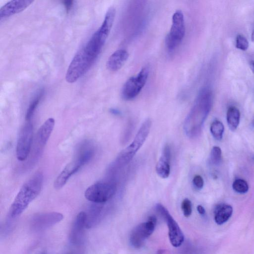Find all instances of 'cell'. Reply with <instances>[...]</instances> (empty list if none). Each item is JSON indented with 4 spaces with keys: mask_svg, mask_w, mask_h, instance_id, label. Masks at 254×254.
<instances>
[{
    "mask_svg": "<svg viewBox=\"0 0 254 254\" xmlns=\"http://www.w3.org/2000/svg\"><path fill=\"white\" fill-rule=\"evenodd\" d=\"M227 122L228 126L232 131L235 130L239 126L240 119V113L238 108L231 106L227 112Z\"/></svg>",
    "mask_w": 254,
    "mask_h": 254,
    "instance_id": "obj_19",
    "label": "cell"
},
{
    "mask_svg": "<svg viewBox=\"0 0 254 254\" xmlns=\"http://www.w3.org/2000/svg\"><path fill=\"white\" fill-rule=\"evenodd\" d=\"M129 55L125 49H119L114 52L109 58L107 68L110 71H116L119 70L127 61Z\"/></svg>",
    "mask_w": 254,
    "mask_h": 254,
    "instance_id": "obj_16",
    "label": "cell"
},
{
    "mask_svg": "<svg viewBox=\"0 0 254 254\" xmlns=\"http://www.w3.org/2000/svg\"><path fill=\"white\" fill-rule=\"evenodd\" d=\"M233 190L239 193H246L249 190V185L247 182L242 179L235 180L232 184Z\"/></svg>",
    "mask_w": 254,
    "mask_h": 254,
    "instance_id": "obj_22",
    "label": "cell"
},
{
    "mask_svg": "<svg viewBox=\"0 0 254 254\" xmlns=\"http://www.w3.org/2000/svg\"><path fill=\"white\" fill-rule=\"evenodd\" d=\"M55 126V120L52 118L47 119L39 128L35 140L33 148L35 157L39 156L46 144Z\"/></svg>",
    "mask_w": 254,
    "mask_h": 254,
    "instance_id": "obj_13",
    "label": "cell"
},
{
    "mask_svg": "<svg viewBox=\"0 0 254 254\" xmlns=\"http://www.w3.org/2000/svg\"><path fill=\"white\" fill-rule=\"evenodd\" d=\"M43 95V90H41L36 97L30 103L26 113L25 120L26 121H30Z\"/></svg>",
    "mask_w": 254,
    "mask_h": 254,
    "instance_id": "obj_21",
    "label": "cell"
},
{
    "mask_svg": "<svg viewBox=\"0 0 254 254\" xmlns=\"http://www.w3.org/2000/svg\"><path fill=\"white\" fill-rule=\"evenodd\" d=\"M46 254V253H45V252H43V253H41V254Z\"/></svg>",
    "mask_w": 254,
    "mask_h": 254,
    "instance_id": "obj_32",
    "label": "cell"
},
{
    "mask_svg": "<svg viewBox=\"0 0 254 254\" xmlns=\"http://www.w3.org/2000/svg\"><path fill=\"white\" fill-rule=\"evenodd\" d=\"M116 185L111 182H99L89 186L84 193L85 198L95 203L107 201L115 194Z\"/></svg>",
    "mask_w": 254,
    "mask_h": 254,
    "instance_id": "obj_6",
    "label": "cell"
},
{
    "mask_svg": "<svg viewBox=\"0 0 254 254\" xmlns=\"http://www.w3.org/2000/svg\"><path fill=\"white\" fill-rule=\"evenodd\" d=\"M151 127V120L146 119L139 129L133 141L119 154L116 162L120 166L127 164L135 155L146 140Z\"/></svg>",
    "mask_w": 254,
    "mask_h": 254,
    "instance_id": "obj_4",
    "label": "cell"
},
{
    "mask_svg": "<svg viewBox=\"0 0 254 254\" xmlns=\"http://www.w3.org/2000/svg\"><path fill=\"white\" fill-rule=\"evenodd\" d=\"M192 183L195 187L198 189H202L204 185L203 179L202 177L199 175H196L194 176Z\"/></svg>",
    "mask_w": 254,
    "mask_h": 254,
    "instance_id": "obj_26",
    "label": "cell"
},
{
    "mask_svg": "<svg viewBox=\"0 0 254 254\" xmlns=\"http://www.w3.org/2000/svg\"><path fill=\"white\" fill-rule=\"evenodd\" d=\"M96 60L83 47L75 55L68 66L65 74L66 81L70 83L76 81L88 71Z\"/></svg>",
    "mask_w": 254,
    "mask_h": 254,
    "instance_id": "obj_3",
    "label": "cell"
},
{
    "mask_svg": "<svg viewBox=\"0 0 254 254\" xmlns=\"http://www.w3.org/2000/svg\"><path fill=\"white\" fill-rule=\"evenodd\" d=\"M251 39L253 42H254V25L253 28L252 35H251Z\"/></svg>",
    "mask_w": 254,
    "mask_h": 254,
    "instance_id": "obj_31",
    "label": "cell"
},
{
    "mask_svg": "<svg viewBox=\"0 0 254 254\" xmlns=\"http://www.w3.org/2000/svg\"><path fill=\"white\" fill-rule=\"evenodd\" d=\"M212 99V93L208 88H204L199 92L184 122V130L189 137L193 138L199 134L211 108Z\"/></svg>",
    "mask_w": 254,
    "mask_h": 254,
    "instance_id": "obj_1",
    "label": "cell"
},
{
    "mask_svg": "<svg viewBox=\"0 0 254 254\" xmlns=\"http://www.w3.org/2000/svg\"><path fill=\"white\" fill-rule=\"evenodd\" d=\"M110 112L114 115H119L120 114V111L115 109H111Z\"/></svg>",
    "mask_w": 254,
    "mask_h": 254,
    "instance_id": "obj_29",
    "label": "cell"
},
{
    "mask_svg": "<svg viewBox=\"0 0 254 254\" xmlns=\"http://www.w3.org/2000/svg\"><path fill=\"white\" fill-rule=\"evenodd\" d=\"M63 218V215L57 212L37 214L31 219V226L36 230H44L60 222Z\"/></svg>",
    "mask_w": 254,
    "mask_h": 254,
    "instance_id": "obj_12",
    "label": "cell"
},
{
    "mask_svg": "<svg viewBox=\"0 0 254 254\" xmlns=\"http://www.w3.org/2000/svg\"><path fill=\"white\" fill-rule=\"evenodd\" d=\"M221 150L218 146H214L211 151L210 160L212 164L218 165L221 160Z\"/></svg>",
    "mask_w": 254,
    "mask_h": 254,
    "instance_id": "obj_23",
    "label": "cell"
},
{
    "mask_svg": "<svg viewBox=\"0 0 254 254\" xmlns=\"http://www.w3.org/2000/svg\"><path fill=\"white\" fill-rule=\"evenodd\" d=\"M149 74L148 67L144 66L135 76L128 79L122 90V96L127 100L135 98L145 85Z\"/></svg>",
    "mask_w": 254,
    "mask_h": 254,
    "instance_id": "obj_8",
    "label": "cell"
},
{
    "mask_svg": "<svg viewBox=\"0 0 254 254\" xmlns=\"http://www.w3.org/2000/svg\"><path fill=\"white\" fill-rule=\"evenodd\" d=\"M171 151L170 146L166 144L162 155L156 166V171L158 175L162 178H167L170 174V161Z\"/></svg>",
    "mask_w": 254,
    "mask_h": 254,
    "instance_id": "obj_15",
    "label": "cell"
},
{
    "mask_svg": "<svg viewBox=\"0 0 254 254\" xmlns=\"http://www.w3.org/2000/svg\"><path fill=\"white\" fill-rule=\"evenodd\" d=\"M86 221L87 214L85 212L81 211L76 216L70 233V240L72 243H79L81 240Z\"/></svg>",
    "mask_w": 254,
    "mask_h": 254,
    "instance_id": "obj_17",
    "label": "cell"
},
{
    "mask_svg": "<svg viewBox=\"0 0 254 254\" xmlns=\"http://www.w3.org/2000/svg\"><path fill=\"white\" fill-rule=\"evenodd\" d=\"M185 34L184 14L180 10L175 12L170 31L165 40L166 46L170 51L174 50L181 43Z\"/></svg>",
    "mask_w": 254,
    "mask_h": 254,
    "instance_id": "obj_7",
    "label": "cell"
},
{
    "mask_svg": "<svg viewBox=\"0 0 254 254\" xmlns=\"http://www.w3.org/2000/svg\"><path fill=\"white\" fill-rule=\"evenodd\" d=\"M250 67L251 69L252 70L253 72L254 73V61H251L250 63Z\"/></svg>",
    "mask_w": 254,
    "mask_h": 254,
    "instance_id": "obj_30",
    "label": "cell"
},
{
    "mask_svg": "<svg viewBox=\"0 0 254 254\" xmlns=\"http://www.w3.org/2000/svg\"><path fill=\"white\" fill-rule=\"evenodd\" d=\"M94 154L89 150H82L79 152L76 159L69 163L56 179L54 186L56 189H61L68 180L76 173L93 157Z\"/></svg>",
    "mask_w": 254,
    "mask_h": 254,
    "instance_id": "obj_5",
    "label": "cell"
},
{
    "mask_svg": "<svg viewBox=\"0 0 254 254\" xmlns=\"http://www.w3.org/2000/svg\"><path fill=\"white\" fill-rule=\"evenodd\" d=\"M233 213L232 207L227 204L222 203L216 205L214 210V219L218 225L226 223Z\"/></svg>",
    "mask_w": 254,
    "mask_h": 254,
    "instance_id": "obj_18",
    "label": "cell"
},
{
    "mask_svg": "<svg viewBox=\"0 0 254 254\" xmlns=\"http://www.w3.org/2000/svg\"><path fill=\"white\" fill-rule=\"evenodd\" d=\"M33 2L31 0H14L8 2L0 9V19L22 11Z\"/></svg>",
    "mask_w": 254,
    "mask_h": 254,
    "instance_id": "obj_14",
    "label": "cell"
},
{
    "mask_svg": "<svg viewBox=\"0 0 254 254\" xmlns=\"http://www.w3.org/2000/svg\"><path fill=\"white\" fill-rule=\"evenodd\" d=\"M43 175L35 173L20 188L11 205L9 214L11 217L19 216L29 204L39 194L43 186Z\"/></svg>",
    "mask_w": 254,
    "mask_h": 254,
    "instance_id": "obj_2",
    "label": "cell"
},
{
    "mask_svg": "<svg viewBox=\"0 0 254 254\" xmlns=\"http://www.w3.org/2000/svg\"><path fill=\"white\" fill-rule=\"evenodd\" d=\"M210 130L214 138L217 140H221L224 130V127L223 124L220 121H214L211 124Z\"/></svg>",
    "mask_w": 254,
    "mask_h": 254,
    "instance_id": "obj_20",
    "label": "cell"
},
{
    "mask_svg": "<svg viewBox=\"0 0 254 254\" xmlns=\"http://www.w3.org/2000/svg\"><path fill=\"white\" fill-rule=\"evenodd\" d=\"M182 210L184 215L186 217H189L192 212L191 202L188 198L184 199L181 204Z\"/></svg>",
    "mask_w": 254,
    "mask_h": 254,
    "instance_id": "obj_25",
    "label": "cell"
},
{
    "mask_svg": "<svg viewBox=\"0 0 254 254\" xmlns=\"http://www.w3.org/2000/svg\"><path fill=\"white\" fill-rule=\"evenodd\" d=\"M155 208L166 222L171 244L174 247H180L184 242V236L178 224L162 204H156Z\"/></svg>",
    "mask_w": 254,
    "mask_h": 254,
    "instance_id": "obj_10",
    "label": "cell"
},
{
    "mask_svg": "<svg viewBox=\"0 0 254 254\" xmlns=\"http://www.w3.org/2000/svg\"><path fill=\"white\" fill-rule=\"evenodd\" d=\"M33 134L32 124L30 121L21 128L18 137L16 146V156L20 161L25 160L31 151Z\"/></svg>",
    "mask_w": 254,
    "mask_h": 254,
    "instance_id": "obj_11",
    "label": "cell"
},
{
    "mask_svg": "<svg viewBox=\"0 0 254 254\" xmlns=\"http://www.w3.org/2000/svg\"><path fill=\"white\" fill-rule=\"evenodd\" d=\"M197 210L198 212L201 215H204L205 214V210L204 208L201 205H198L197 206Z\"/></svg>",
    "mask_w": 254,
    "mask_h": 254,
    "instance_id": "obj_28",
    "label": "cell"
},
{
    "mask_svg": "<svg viewBox=\"0 0 254 254\" xmlns=\"http://www.w3.org/2000/svg\"><path fill=\"white\" fill-rule=\"evenodd\" d=\"M249 46V43L247 38L242 35H238L236 37V47L243 51H246Z\"/></svg>",
    "mask_w": 254,
    "mask_h": 254,
    "instance_id": "obj_24",
    "label": "cell"
},
{
    "mask_svg": "<svg viewBox=\"0 0 254 254\" xmlns=\"http://www.w3.org/2000/svg\"><path fill=\"white\" fill-rule=\"evenodd\" d=\"M73 1L72 0H64L63 1L67 12L71 9L73 4Z\"/></svg>",
    "mask_w": 254,
    "mask_h": 254,
    "instance_id": "obj_27",
    "label": "cell"
},
{
    "mask_svg": "<svg viewBox=\"0 0 254 254\" xmlns=\"http://www.w3.org/2000/svg\"><path fill=\"white\" fill-rule=\"evenodd\" d=\"M157 219L154 216H150L147 220L136 226L131 231L129 236V242L132 247L140 248L145 240L152 234L156 224Z\"/></svg>",
    "mask_w": 254,
    "mask_h": 254,
    "instance_id": "obj_9",
    "label": "cell"
}]
</instances>
